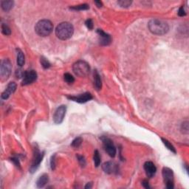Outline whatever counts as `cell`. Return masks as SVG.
I'll return each instance as SVG.
<instances>
[{
    "instance_id": "6da1fadb",
    "label": "cell",
    "mask_w": 189,
    "mask_h": 189,
    "mask_svg": "<svg viewBox=\"0 0 189 189\" xmlns=\"http://www.w3.org/2000/svg\"><path fill=\"white\" fill-rule=\"evenodd\" d=\"M148 27L151 33H152L153 34L158 35V36L165 34L169 30V24L166 22L157 19L150 20L148 24Z\"/></svg>"
},
{
    "instance_id": "7a4b0ae2",
    "label": "cell",
    "mask_w": 189,
    "mask_h": 189,
    "mask_svg": "<svg viewBox=\"0 0 189 189\" xmlns=\"http://www.w3.org/2000/svg\"><path fill=\"white\" fill-rule=\"evenodd\" d=\"M74 33V27L70 22H61L56 29V35L59 39L67 40L71 38Z\"/></svg>"
},
{
    "instance_id": "3957f363",
    "label": "cell",
    "mask_w": 189,
    "mask_h": 189,
    "mask_svg": "<svg viewBox=\"0 0 189 189\" xmlns=\"http://www.w3.org/2000/svg\"><path fill=\"white\" fill-rule=\"evenodd\" d=\"M53 31V24L50 20L43 19L37 22L35 26V31L38 36L45 37L49 36Z\"/></svg>"
},
{
    "instance_id": "277c9868",
    "label": "cell",
    "mask_w": 189,
    "mask_h": 189,
    "mask_svg": "<svg viewBox=\"0 0 189 189\" xmlns=\"http://www.w3.org/2000/svg\"><path fill=\"white\" fill-rule=\"evenodd\" d=\"M72 70L74 73L79 77H85L89 75L90 72V67L89 64L86 61H78L72 66Z\"/></svg>"
},
{
    "instance_id": "5b68a950",
    "label": "cell",
    "mask_w": 189,
    "mask_h": 189,
    "mask_svg": "<svg viewBox=\"0 0 189 189\" xmlns=\"http://www.w3.org/2000/svg\"><path fill=\"white\" fill-rule=\"evenodd\" d=\"M12 71V64L8 59H5L2 61L0 67V76L2 81H5L10 77Z\"/></svg>"
},
{
    "instance_id": "8992f818",
    "label": "cell",
    "mask_w": 189,
    "mask_h": 189,
    "mask_svg": "<svg viewBox=\"0 0 189 189\" xmlns=\"http://www.w3.org/2000/svg\"><path fill=\"white\" fill-rule=\"evenodd\" d=\"M162 174L165 184L166 185V188L169 189L174 188V173H173V171L169 168L164 167L162 169Z\"/></svg>"
},
{
    "instance_id": "52a82bcc",
    "label": "cell",
    "mask_w": 189,
    "mask_h": 189,
    "mask_svg": "<svg viewBox=\"0 0 189 189\" xmlns=\"http://www.w3.org/2000/svg\"><path fill=\"white\" fill-rule=\"evenodd\" d=\"M45 152H41L39 149L38 148H35L34 153H33V160H32V164L30 171L31 173H33L35 171L37 170L38 166L40 165V163L42 161L44 155H45Z\"/></svg>"
},
{
    "instance_id": "ba28073f",
    "label": "cell",
    "mask_w": 189,
    "mask_h": 189,
    "mask_svg": "<svg viewBox=\"0 0 189 189\" xmlns=\"http://www.w3.org/2000/svg\"><path fill=\"white\" fill-rule=\"evenodd\" d=\"M102 142H103L104 150L107 151L111 158H114L116 155V148L113 144L112 140H110L108 137H104L101 138Z\"/></svg>"
},
{
    "instance_id": "9c48e42d",
    "label": "cell",
    "mask_w": 189,
    "mask_h": 189,
    "mask_svg": "<svg viewBox=\"0 0 189 189\" xmlns=\"http://www.w3.org/2000/svg\"><path fill=\"white\" fill-rule=\"evenodd\" d=\"M67 112V107L65 105H61L57 108L53 115V121L56 124H60L64 121Z\"/></svg>"
},
{
    "instance_id": "30bf717a",
    "label": "cell",
    "mask_w": 189,
    "mask_h": 189,
    "mask_svg": "<svg viewBox=\"0 0 189 189\" xmlns=\"http://www.w3.org/2000/svg\"><path fill=\"white\" fill-rule=\"evenodd\" d=\"M36 79L37 73L36 71H34V70H27V71L24 72V77H23L22 81V85H29V84L34 82L35 81H36Z\"/></svg>"
},
{
    "instance_id": "8fae6325",
    "label": "cell",
    "mask_w": 189,
    "mask_h": 189,
    "mask_svg": "<svg viewBox=\"0 0 189 189\" xmlns=\"http://www.w3.org/2000/svg\"><path fill=\"white\" fill-rule=\"evenodd\" d=\"M67 98L75 102H78V103L84 104L93 99V95L89 93H85L79 95H76V96H68Z\"/></svg>"
},
{
    "instance_id": "7c38bea8",
    "label": "cell",
    "mask_w": 189,
    "mask_h": 189,
    "mask_svg": "<svg viewBox=\"0 0 189 189\" xmlns=\"http://www.w3.org/2000/svg\"><path fill=\"white\" fill-rule=\"evenodd\" d=\"M97 33H98V37H99V43L102 46H107L109 45L112 42V38L110 35L108 33L102 31L100 29L97 30Z\"/></svg>"
},
{
    "instance_id": "4fadbf2b",
    "label": "cell",
    "mask_w": 189,
    "mask_h": 189,
    "mask_svg": "<svg viewBox=\"0 0 189 189\" xmlns=\"http://www.w3.org/2000/svg\"><path fill=\"white\" fill-rule=\"evenodd\" d=\"M144 170L148 177L151 178L156 174L157 168L152 162L147 161L144 163Z\"/></svg>"
},
{
    "instance_id": "5bb4252c",
    "label": "cell",
    "mask_w": 189,
    "mask_h": 189,
    "mask_svg": "<svg viewBox=\"0 0 189 189\" xmlns=\"http://www.w3.org/2000/svg\"><path fill=\"white\" fill-rule=\"evenodd\" d=\"M16 84L15 82H10L8 84V86H7L6 89L2 93V98L4 100L8 99L10 97V95L13 94L14 92L16 91Z\"/></svg>"
},
{
    "instance_id": "9a60e30c",
    "label": "cell",
    "mask_w": 189,
    "mask_h": 189,
    "mask_svg": "<svg viewBox=\"0 0 189 189\" xmlns=\"http://www.w3.org/2000/svg\"><path fill=\"white\" fill-rule=\"evenodd\" d=\"M102 169H103L104 171L107 174H111L113 173H118V166L115 163L112 162H107L104 163L102 165Z\"/></svg>"
},
{
    "instance_id": "2e32d148",
    "label": "cell",
    "mask_w": 189,
    "mask_h": 189,
    "mask_svg": "<svg viewBox=\"0 0 189 189\" xmlns=\"http://www.w3.org/2000/svg\"><path fill=\"white\" fill-rule=\"evenodd\" d=\"M49 181V177L48 175L46 174H42V176H39L38 180H37L36 182V186L37 188H43V187L45 186V185L48 183Z\"/></svg>"
},
{
    "instance_id": "e0dca14e",
    "label": "cell",
    "mask_w": 189,
    "mask_h": 189,
    "mask_svg": "<svg viewBox=\"0 0 189 189\" xmlns=\"http://www.w3.org/2000/svg\"><path fill=\"white\" fill-rule=\"evenodd\" d=\"M94 86L97 90H100L102 87L101 78H100L99 73L96 70L94 72Z\"/></svg>"
},
{
    "instance_id": "ac0fdd59",
    "label": "cell",
    "mask_w": 189,
    "mask_h": 189,
    "mask_svg": "<svg viewBox=\"0 0 189 189\" xmlns=\"http://www.w3.org/2000/svg\"><path fill=\"white\" fill-rule=\"evenodd\" d=\"M16 53H17V64L22 67L23 65L24 64V63H25L24 55L20 49H16Z\"/></svg>"
},
{
    "instance_id": "d6986e66",
    "label": "cell",
    "mask_w": 189,
    "mask_h": 189,
    "mask_svg": "<svg viewBox=\"0 0 189 189\" xmlns=\"http://www.w3.org/2000/svg\"><path fill=\"white\" fill-rule=\"evenodd\" d=\"M14 5L13 1H10V0H8V1H2L1 2V7L2 8L3 10L5 11L8 12L9 11L13 8Z\"/></svg>"
},
{
    "instance_id": "ffe728a7",
    "label": "cell",
    "mask_w": 189,
    "mask_h": 189,
    "mask_svg": "<svg viewBox=\"0 0 189 189\" xmlns=\"http://www.w3.org/2000/svg\"><path fill=\"white\" fill-rule=\"evenodd\" d=\"M161 140H162V143H163V144L165 145V147L167 148L169 150H170L171 151H172V152H174V154H176V149H175V148L174 147V146H173L172 144H171L170 142H169V140H166V139H165V138H161Z\"/></svg>"
},
{
    "instance_id": "44dd1931",
    "label": "cell",
    "mask_w": 189,
    "mask_h": 189,
    "mask_svg": "<svg viewBox=\"0 0 189 189\" xmlns=\"http://www.w3.org/2000/svg\"><path fill=\"white\" fill-rule=\"evenodd\" d=\"M89 8V5L87 4H81L75 5V6H72L70 8V9L74 10H88Z\"/></svg>"
},
{
    "instance_id": "7402d4cb",
    "label": "cell",
    "mask_w": 189,
    "mask_h": 189,
    "mask_svg": "<svg viewBox=\"0 0 189 189\" xmlns=\"http://www.w3.org/2000/svg\"><path fill=\"white\" fill-rule=\"evenodd\" d=\"M93 160L95 167H98L100 164V157L98 150H95L94 152V156H93Z\"/></svg>"
},
{
    "instance_id": "603a6c76",
    "label": "cell",
    "mask_w": 189,
    "mask_h": 189,
    "mask_svg": "<svg viewBox=\"0 0 189 189\" xmlns=\"http://www.w3.org/2000/svg\"><path fill=\"white\" fill-rule=\"evenodd\" d=\"M82 142H83V139L81 138V137H76L75 140H73L71 144V146L73 148H78L80 147L81 145L82 144Z\"/></svg>"
},
{
    "instance_id": "cb8c5ba5",
    "label": "cell",
    "mask_w": 189,
    "mask_h": 189,
    "mask_svg": "<svg viewBox=\"0 0 189 189\" xmlns=\"http://www.w3.org/2000/svg\"><path fill=\"white\" fill-rule=\"evenodd\" d=\"M64 81H66L67 84H72V83H74V81H75L74 77L70 73H65L64 75Z\"/></svg>"
},
{
    "instance_id": "d4e9b609",
    "label": "cell",
    "mask_w": 189,
    "mask_h": 189,
    "mask_svg": "<svg viewBox=\"0 0 189 189\" xmlns=\"http://www.w3.org/2000/svg\"><path fill=\"white\" fill-rule=\"evenodd\" d=\"M132 2L130 0H120L118 1V4L122 8H129L132 5Z\"/></svg>"
},
{
    "instance_id": "484cf974",
    "label": "cell",
    "mask_w": 189,
    "mask_h": 189,
    "mask_svg": "<svg viewBox=\"0 0 189 189\" xmlns=\"http://www.w3.org/2000/svg\"><path fill=\"white\" fill-rule=\"evenodd\" d=\"M2 32L5 36H10L11 34V31H10V27L6 24H2Z\"/></svg>"
},
{
    "instance_id": "4316f807",
    "label": "cell",
    "mask_w": 189,
    "mask_h": 189,
    "mask_svg": "<svg viewBox=\"0 0 189 189\" xmlns=\"http://www.w3.org/2000/svg\"><path fill=\"white\" fill-rule=\"evenodd\" d=\"M40 62H41V64H42V66L43 67L44 69H48L49 67H50V66H51L50 63L49 62V61H47V60L46 59L45 57L41 58Z\"/></svg>"
},
{
    "instance_id": "83f0119b",
    "label": "cell",
    "mask_w": 189,
    "mask_h": 189,
    "mask_svg": "<svg viewBox=\"0 0 189 189\" xmlns=\"http://www.w3.org/2000/svg\"><path fill=\"white\" fill-rule=\"evenodd\" d=\"M188 121H185L183 122L182 123L181 126V130L183 132V134H185V135H188V132H189V127H188Z\"/></svg>"
},
{
    "instance_id": "f1b7e54d",
    "label": "cell",
    "mask_w": 189,
    "mask_h": 189,
    "mask_svg": "<svg viewBox=\"0 0 189 189\" xmlns=\"http://www.w3.org/2000/svg\"><path fill=\"white\" fill-rule=\"evenodd\" d=\"M77 158L78 160L79 164L81 165V166L84 167L86 165V160L85 158H84V156H82V155H77Z\"/></svg>"
},
{
    "instance_id": "f546056e",
    "label": "cell",
    "mask_w": 189,
    "mask_h": 189,
    "mask_svg": "<svg viewBox=\"0 0 189 189\" xmlns=\"http://www.w3.org/2000/svg\"><path fill=\"white\" fill-rule=\"evenodd\" d=\"M24 72L25 71H23V70H21V69L17 70L16 71V76L18 78H23L24 75Z\"/></svg>"
},
{
    "instance_id": "4dcf8cb0",
    "label": "cell",
    "mask_w": 189,
    "mask_h": 189,
    "mask_svg": "<svg viewBox=\"0 0 189 189\" xmlns=\"http://www.w3.org/2000/svg\"><path fill=\"white\" fill-rule=\"evenodd\" d=\"M85 24L86 27L89 30H93V22L92 19H87L85 22Z\"/></svg>"
},
{
    "instance_id": "1f68e13d",
    "label": "cell",
    "mask_w": 189,
    "mask_h": 189,
    "mask_svg": "<svg viewBox=\"0 0 189 189\" xmlns=\"http://www.w3.org/2000/svg\"><path fill=\"white\" fill-rule=\"evenodd\" d=\"M55 157H56V154L52 156L50 160V167L52 170H55V169H56V159H55Z\"/></svg>"
},
{
    "instance_id": "d6a6232c",
    "label": "cell",
    "mask_w": 189,
    "mask_h": 189,
    "mask_svg": "<svg viewBox=\"0 0 189 189\" xmlns=\"http://www.w3.org/2000/svg\"><path fill=\"white\" fill-rule=\"evenodd\" d=\"M178 15H179L180 16H185L186 15V12H185L184 7L183 6H181L180 8L179 11H178Z\"/></svg>"
},
{
    "instance_id": "836d02e7",
    "label": "cell",
    "mask_w": 189,
    "mask_h": 189,
    "mask_svg": "<svg viewBox=\"0 0 189 189\" xmlns=\"http://www.w3.org/2000/svg\"><path fill=\"white\" fill-rule=\"evenodd\" d=\"M11 161L13 162L14 164L16 165V167H20V163H19V158H11Z\"/></svg>"
},
{
    "instance_id": "e575fe53",
    "label": "cell",
    "mask_w": 189,
    "mask_h": 189,
    "mask_svg": "<svg viewBox=\"0 0 189 189\" xmlns=\"http://www.w3.org/2000/svg\"><path fill=\"white\" fill-rule=\"evenodd\" d=\"M142 185L145 188H150L149 182H148L147 180H144V181H143V183H142Z\"/></svg>"
},
{
    "instance_id": "d590c367",
    "label": "cell",
    "mask_w": 189,
    "mask_h": 189,
    "mask_svg": "<svg viewBox=\"0 0 189 189\" xmlns=\"http://www.w3.org/2000/svg\"><path fill=\"white\" fill-rule=\"evenodd\" d=\"M95 4L96 5L98 8H101V7L103 6V3H102L100 1H95Z\"/></svg>"
},
{
    "instance_id": "8d00e7d4",
    "label": "cell",
    "mask_w": 189,
    "mask_h": 189,
    "mask_svg": "<svg viewBox=\"0 0 189 189\" xmlns=\"http://www.w3.org/2000/svg\"><path fill=\"white\" fill-rule=\"evenodd\" d=\"M92 188H93V183H88L85 186L86 189H90Z\"/></svg>"
}]
</instances>
